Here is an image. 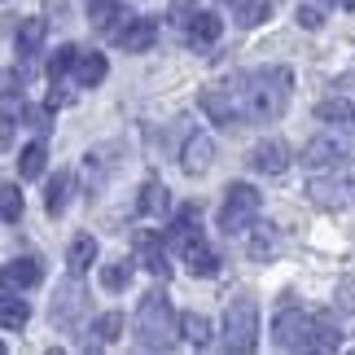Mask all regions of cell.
I'll return each mask as SVG.
<instances>
[{"mask_svg":"<svg viewBox=\"0 0 355 355\" xmlns=\"http://www.w3.org/2000/svg\"><path fill=\"white\" fill-rule=\"evenodd\" d=\"M167 207H171V193H167V184L149 180V184H145V198H141V211H145V215H162Z\"/></svg>","mask_w":355,"mask_h":355,"instance_id":"25","label":"cell"},{"mask_svg":"<svg viewBox=\"0 0 355 355\" xmlns=\"http://www.w3.org/2000/svg\"><path fill=\"white\" fill-rule=\"evenodd\" d=\"M250 167L263 171V175H281L285 167H290V149H285L281 141H263L250 149Z\"/></svg>","mask_w":355,"mask_h":355,"instance_id":"11","label":"cell"},{"mask_svg":"<svg viewBox=\"0 0 355 355\" xmlns=\"http://www.w3.org/2000/svg\"><path fill=\"white\" fill-rule=\"evenodd\" d=\"M268 13H272L268 0H250V5H241V9H237V22H241V26H259V22L268 18Z\"/></svg>","mask_w":355,"mask_h":355,"instance_id":"31","label":"cell"},{"mask_svg":"<svg viewBox=\"0 0 355 355\" xmlns=\"http://www.w3.org/2000/svg\"><path fill=\"white\" fill-rule=\"evenodd\" d=\"M298 22H303V26H311V31H316V26H320L324 18H320V9H303V13H298Z\"/></svg>","mask_w":355,"mask_h":355,"instance_id":"34","label":"cell"},{"mask_svg":"<svg viewBox=\"0 0 355 355\" xmlns=\"http://www.w3.org/2000/svg\"><path fill=\"white\" fill-rule=\"evenodd\" d=\"M316 119H320V123H347V128H355V105L343 101V97L320 101V105H316Z\"/></svg>","mask_w":355,"mask_h":355,"instance_id":"22","label":"cell"},{"mask_svg":"<svg viewBox=\"0 0 355 355\" xmlns=\"http://www.w3.org/2000/svg\"><path fill=\"white\" fill-rule=\"evenodd\" d=\"M180 334H184V343L207 347V343H211V320L198 316V311H184V316H180Z\"/></svg>","mask_w":355,"mask_h":355,"instance_id":"20","label":"cell"},{"mask_svg":"<svg viewBox=\"0 0 355 355\" xmlns=\"http://www.w3.org/2000/svg\"><path fill=\"white\" fill-rule=\"evenodd\" d=\"M220 31H224V22H220V13H211V9L189 18V40H193V44H215Z\"/></svg>","mask_w":355,"mask_h":355,"instance_id":"17","label":"cell"},{"mask_svg":"<svg viewBox=\"0 0 355 355\" xmlns=\"http://www.w3.org/2000/svg\"><path fill=\"white\" fill-rule=\"evenodd\" d=\"M75 53H79L75 44H62L58 53H53V62H49V79H53V84H62V75L75 66Z\"/></svg>","mask_w":355,"mask_h":355,"instance_id":"29","label":"cell"},{"mask_svg":"<svg viewBox=\"0 0 355 355\" xmlns=\"http://www.w3.org/2000/svg\"><path fill=\"white\" fill-rule=\"evenodd\" d=\"M40 263L35 259H13V263L0 268V290H31V285H40Z\"/></svg>","mask_w":355,"mask_h":355,"instance_id":"10","label":"cell"},{"mask_svg":"<svg viewBox=\"0 0 355 355\" xmlns=\"http://www.w3.org/2000/svg\"><path fill=\"white\" fill-rule=\"evenodd\" d=\"M338 347H343V329L334 324L329 311L311 316V347H307V351H338Z\"/></svg>","mask_w":355,"mask_h":355,"instance_id":"13","label":"cell"},{"mask_svg":"<svg viewBox=\"0 0 355 355\" xmlns=\"http://www.w3.org/2000/svg\"><path fill=\"white\" fill-rule=\"evenodd\" d=\"M136 343L145 351H171L175 347V311H171V298L162 290H149L141 298V311H136Z\"/></svg>","mask_w":355,"mask_h":355,"instance_id":"2","label":"cell"},{"mask_svg":"<svg viewBox=\"0 0 355 355\" xmlns=\"http://www.w3.org/2000/svg\"><path fill=\"white\" fill-rule=\"evenodd\" d=\"M250 254L254 259H268L272 254V233H268V228H259V237L250 241Z\"/></svg>","mask_w":355,"mask_h":355,"instance_id":"32","label":"cell"},{"mask_svg":"<svg viewBox=\"0 0 355 355\" xmlns=\"http://www.w3.org/2000/svg\"><path fill=\"white\" fill-rule=\"evenodd\" d=\"M114 44L119 49H128V53H145L149 44L158 40V22L154 18H128L123 26H114Z\"/></svg>","mask_w":355,"mask_h":355,"instance_id":"6","label":"cell"},{"mask_svg":"<svg viewBox=\"0 0 355 355\" xmlns=\"http://www.w3.org/2000/svg\"><path fill=\"white\" fill-rule=\"evenodd\" d=\"M92 259H97V241H92V237H75L71 241V254H66V263H71L75 277H84V272L92 268Z\"/></svg>","mask_w":355,"mask_h":355,"instance_id":"19","label":"cell"},{"mask_svg":"<svg viewBox=\"0 0 355 355\" xmlns=\"http://www.w3.org/2000/svg\"><path fill=\"white\" fill-rule=\"evenodd\" d=\"M88 18H92L97 31H110V22L119 18V0H92V5H88Z\"/></svg>","mask_w":355,"mask_h":355,"instance_id":"28","label":"cell"},{"mask_svg":"<svg viewBox=\"0 0 355 355\" xmlns=\"http://www.w3.org/2000/svg\"><path fill=\"white\" fill-rule=\"evenodd\" d=\"M105 58L101 53H75V79H79V88H97L101 79H105Z\"/></svg>","mask_w":355,"mask_h":355,"instance_id":"14","label":"cell"},{"mask_svg":"<svg viewBox=\"0 0 355 355\" xmlns=\"http://www.w3.org/2000/svg\"><path fill=\"white\" fill-rule=\"evenodd\" d=\"M347 189H351V175L343 184H338V180H316V184H311V202H320V207H343Z\"/></svg>","mask_w":355,"mask_h":355,"instance_id":"18","label":"cell"},{"mask_svg":"<svg viewBox=\"0 0 355 355\" xmlns=\"http://www.w3.org/2000/svg\"><path fill=\"white\" fill-rule=\"evenodd\" d=\"M136 250H141V263H145L149 272H154V277H162V281L171 277V263H167V245H162V237H158V233H149V228H145V233L136 237Z\"/></svg>","mask_w":355,"mask_h":355,"instance_id":"9","label":"cell"},{"mask_svg":"<svg viewBox=\"0 0 355 355\" xmlns=\"http://www.w3.org/2000/svg\"><path fill=\"white\" fill-rule=\"evenodd\" d=\"M44 35H49V22H44V18H26V22L18 26V53H22V62H31L35 53H40Z\"/></svg>","mask_w":355,"mask_h":355,"instance_id":"16","label":"cell"},{"mask_svg":"<svg viewBox=\"0 0 355 355\" xmlns=\"http://www.w3.org/2000/svg\"><path fill=\"white\" fill-rule=\"evenodd\" d=\"M128 281H132V263H128V259L101 268V285H105V290H128Z\"/></svg>","mask_w":355,"mask_h":355,"instance_id":"30","label":"cell"},{"mask_svg":"<svg viewBox=\"0 0 355 355\" xmlns=\"http://www.w3.org/2000/svg\"><path fill=\"white\" fill-rule=\"evenodd\" d=\"M343 5H347V9H355V0H343Z\"/></svg>","mask_w":355,"mask_h":355,"instance_id":"36","label":"cell"},{"mask_svg":"<svg viewBox=\"0 0 355 355\" xmlns=\"http://www.w3.org/2000/svg\"><path fill=\"white\" fill-rule=\"evenodd\" d=\"M272 338H277L281 351H307L311 347V316H303L298 307H285L272 320Z\"/></svg>","mask_w":355,"mask_h":355,"instance_id":"5","label":"cell"},{"mask_svg":"<svg viewBox=\"0 0 355 355\" xmlns=\"http://www.w3.org/2000/svg\"><path fill=\"white\" fill-rule=\"evenodd\" d=\"M119 329H123V316L119 311H105V316H97V324H92V347H110L114 338H119Z\"/></svg>","mask_w":355,"mask_h":355,"instance_id":"24","label":"cell"},{"mask_svg":"<svg viewBox=\"0 0 355 355\" xmlns=\"http://www.w3.org/2000/svg\"><path fill=\"white\" fill-rule=\"evenodd\" d=\"M26 119H31V128H40V132L49 128V110H26Z\"/></svg>","mask_w":355,"mask_h":355,"instance_id":"35","label":"cell"},{"mask_svg":"<svg viewBox=\"0 0 355 355\" xmlns=\"http://www.w3.org/2000/svg\"><path fill=\"white\" fill-rule=\"evenodd\" d=\"M31 320V307L22 303V298H0V329H22V324Z\"/></svg>","mask_w":355,"mask_h":355,"instance_id":"21","label":"cell"},{"mask_svg":"<svg viewBox=\"0 0 355 355\" xmlns=\"http://www.w3.org/2000/svg\"><path fill=\"white\" fill-rule=\"evenodd\" d=\"M9 145H13V119L0 114V149H9Z\"/></svg>","mask_w":355,"mask_h":355,"instance_id":"33","label":"cell"},{"mask_svg":"<svg viewBox=\"0 0 355 355\" xmlns=\"http://www.w3.org/2000/svg\"><path fill=\"white\" fill-rule=\"evenodd\" d=\"M347 158V145L338 141V136H316L311 145H303V167L320 171V167H338V162Z\"/></svg>","mask_w":355,"mask_h":355,"instance_id":"7","label":"cell"},{"mask_svg":"<svg viewBox=\"0 0 355 355\" xmlns=\"http://www.w3.org/2000/svg\"><path fill=\"white\" fill-rule=\"evenodd\" d=\"M44 158H49V154H44V145H40V141H35V145H26V149H22V158H18L22 180H35V175H44Z\"/></svg>","mask_w":355,"mask_h":355,"instance_id":"23","label":"cell"},{"mask_svg":"<svg viewBox=\"0 0 355 355\" xmlns=\"http://www.w3.org/2000/svg\"><path fill=\"white\" fill-rule=\"evenodd\" d=\"M290 84L294 75L285 66H272V71H254L241 79L237 88V119H250V123H268V119H281L285 105H290Z\"/></svg>","mask_w":355,"mask_h":355,"instance_id":"1","label":"cell"},{"mask_svg":"<svg viewBox=\"0 0 355 355\" xmlns=\"http://www.w3.org/2000/svg\"><path fill=\"white\" fill-rule=\"evenodd\" d=\"M184 263H189L193 277H215V272H220V254L202 237H184Z\"/></svg>","mask_w":355,"mask_h":355,"instance_id":"12","label":"cell"},{"mask_svg":"<svg viewBox=\"0 0 355 355\" xmlns=\"http://www.w3.org/2000/svg\"><path fill=\"white\" fill-rule=\"evenodd\" d=\"M0 355H5V343H0Z\"/></svg>","mask_w":355,"mask_h":355,"instance_id":"37","label":"cell"},{"mask_svg":"<svg viewBox=\"0 0 355 355\" xmlns=\"http://www.w3.org/2000/svg\"><path fill=\"white\" fill-rule=\"evenodd\" d=\"M211 154H215L211 136H189V145H184V158H180V167H184L189 175H198V171H207V167H211Z\"/></svg>","mask_w":355,"mask_h":355,"instance_id":"15","label":"cell"},{"mask_svg":"<svg viewBox=\"0 0 355 355\" xmlns=\"http://www.w3.org/2000/svg\"><path fill=\"white\" fill-rule=\"evenodd\" d=\"M259 207H263V198H259L254 184H228V198H224V207H220V228H224L228 237L245 233V228L254 224Z\"/></svg>","mask_w":355,"mask_h":355,"instance_id":"4","label":"cell"},{"mask_svg":"<svg viewBox=\"0 0 355 355\" xmlns=\"http://www.w3.org/2000/svg\"><path fill=\"white\" fill-rule=\"evenodd\" d=\"M66 189H71V175H66V171L49 180V198H44L49 215H62V211H66Z\"/></svg>","mask_w":355,"mask_h":355,"instance_id":"27","label":"cell"},{"mask_svg":"<svg viewBox=\"0 0 355 355\" xmlns=\"http://www.w3.org/2000/svg\"><path fill=\"white\" fill-rule=\"evenodd\" d=\"M198 105H202V114H207L211 123H224V128H233L237 123V105H233V88H202L198 92Z\"/></svg>","mask_w":355,"mask_h":355,"instance_id":"8","label":"cell"},{"mask_svg":"<svg viewBox=\"0 0 355 355\" xmlns=\"http://www.w3.org/2000/svg\"><path fill=\"white\" fill-rule=\"evenodd\" d=\"M224 343L228 351H241V355L259 347V303L254 298H233V307L224 316Z\"/></svg>","mask_w":355,"mask_h":355,"instance_id":"3","label":"cell"},{"mask_svg":"<svg viewBox=\"0 0 355 355\" xmlns=\"http://www.w3.org/2000/svg\"><path fill=\"white\" fill-rule=\"evenodd\" d=\"M0 220H22V189L18 184H0Z\"/></svg>","mask_w":355,"mask_h":355,"instance_id":"26","label":"cell"}]
</instances>
